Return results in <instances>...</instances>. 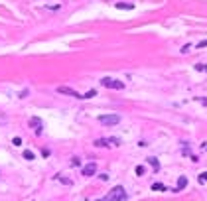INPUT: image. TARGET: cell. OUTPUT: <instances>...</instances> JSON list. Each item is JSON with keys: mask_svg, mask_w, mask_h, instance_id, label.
Listing matches in <instances>:
<instances>
[{"mask_svg": "<svg viewBox=\"0 0 207 201\" xmlns=\"http://www.w3.org/2000/svg\"><path fill=\"white\" fill-rule=\"evenodd\" d=\"M124 199H126V191H124V187L122 185H114L105 197L97 199V201H124Z\"/></svg>", "mask_w": 207, "mask_h": 201, "instance_id": "1", "label": "cell"}, {"mask_svg": "<svg viewBox=\"0 0 207 201\" xmlns=\"http://www.w3.org/2000/svg\"><path fill=\"white\" fill-rule=\"evenodd\" d=\"M99 122H101L103 126H114V124L121 122V116L118 115H101L99 116Z\"/></svg>", "mask_w": 207, "mask_h": 201, "instance_id": "2", "label": "cell"}, {"mask_svg": "<svg viewBox=\"0 0 207 201\" xmlns=\"http://www.w3.org/2000/svg\"><path fill=\"white\" fill-rule=\"evenodd\" d=\"M101 83H103V87H107V89H124V83L122 81H118V79H111V77H105V79H101Z\"/></svg>", "mask_w": 207, "mask_h": 201, "instance_id": "3", "label": "cell"}, {"mask_svg": "<svg viewBox=\"0 0 207 201\" xmlns=\"http://www.w3.org/2000/svg\"><path fill=\"white\" fill-rule=\"evenodd\" d=\"M121 144V140L118 138H99V140H95V146H118Z\"/></svg>", "mask_w": 207, "mask_h": 201, "instance_id": "4", "label": "cell"}, {"mask_svg": "<svg viewBox=\"0 0 207 201\" xmlns=\"http://www.w3.org/2000/svg\"><path fill=\"white\" fill-rule=\"evenodd\" d=\"M57 93H61V95H69V97H75V99H83V95H79L77 91H73L71 87H57Z\"/></svg>", "mask_w": 207, "mask_h": 201, "instance_id": "5", "label": "cell"}, {"mask_svg": "<svg viewBox=\"0 0 207 201\" xmlns=\"http://www.w3.org/2000/svg\"><path fill=\"white\" fill-rule=\"evenodd\" d=\"M30 126L36 130V134H41V126H44V124H41V120L38 118V116H32L30 118Z\"/></svg>", "mask_w": 207, "mask_h": 201, "instance_id": "6", "label": "cell"}, {"mask_svg": "<svg viewBox=\"0 0 207 201\" xmlns=\"http://www.w3.org/2000/svg\"><path fill=\"white\" fill-rule=\"evenodd\" d=\"M95 171H97V164H95V162H91V164H87L85 168H83V175H85V178L95 175Z\"/></svg>", "mask_w": 207, "mask_h": 201, "instance_id": "7", "label": "cell"}, {"mask_svg": "<svg viewBox=\"0 0 207 201\" xmlns=\"http://www.w3.org/2000/svg\"><path fill=\"white\" fill-rule=\"evenodd\" d=\"M185 185H188V178H185V175H180V179H177V185H176V189H174V191H181Z\"/></svg>", "mask_w": 207, "mask_h": 201, "instance_id": "8", "label": "cell"}, {"mask_svg": "<svg viewBox=\"0 0 207 201\" xmlns=\"http://www.w3.org/2000/svg\"><path fill=\"white\" fill-rule=\"evenodd\" d=\"M146 160H148V164H150V166H154V170L158 171V168H160V162H158V158L150 156V158H146Z\"/></svg>", "mask_w": 207, "mask_h": 201, "instance_id": "9", "label": "cell"}, {"mask_svg": "<svg viewBox=\"0 0 207 201\" xmlns=\"http://www.w3.org/2000/svg\"><path fill=\"white\" fill-rule=\"evenodd\" d=\"M152 189H154V191H164L166 185H164V183H152Z\"/></svg>", "mask_w": 207, "mask_h": 201, "instance_id": "10", "label": "cell"}, {"mask_svg": "<svg viewBox=\"0 0 207 201\" xmlns=\"http://www.w3.org/2000/svg\"><path fill=\"white\" fill-rule=\"evenodd\" d=\"M117 8L118 10H132L134 6H132V4H117Z\"/></svg>", "mask_w": 207, "mask_h": 201, "instance_id": "11", "label": "cell"}, {"mask_svg": "<svg viewBox=\"0 0 207 201\" xmlns=\"http://www.w3.org/2000/svg\"><path fill=\"white\" fill-rule=\"evenodd\" d=\"M146 174V168L144 166H136V175H144Z\"/></svg>", "mask_w": 207, "mask_h": 201, "instance_id": "12", "label": "cell"}, {"mask_svg": "<svg viewBox=\"0 0 207 201\" xmlns=\"http://www.w3.org/2000/svg\"><path fill=\"white\" fill-rule=\"evenodd\" d=\"M24 158H26V160H34V152H30V150H24Z\"/></svg>", "mask_w": 207, "mask_h": 201, "instance_id": "13", "label": "cell"}, {"mask_svg": "<svg viewBox=\"0 0 207 201\" xmlns=\"http://www.w3.org/2000/svg\"><path fill=\"white\" fill-rule=\"evenodd\" d=\"M95 95H97V91H95V89H91L87 95H83V99H91V97H95Z\"/></svg>", "mask_w": 207, "mask_h": 201, "instance_id": "14", "label": "cell"}, {"mask_svg": "<svg viewBox=\"0 0 207 201\" xmlns=\"http://www.w3.org/2000/svg\"><path fill=\"white\" fill-rule=\"evenodd\" d=\"M195 69H197V71H205V73H207V65H205V63H197Z\"/></svg>", "mask_w": 207, "mask_h": 201, "instance_id": "15", "label": "cell"}, {"mask_svg": "<svg viewBox=\"0 0 207 201\" xmlns=\"http://www.w3.org/2000/svg\"><path fill=\"white\" fill-rule=\"evenodd\" d=\"M199 182L203 183V182H207V171H203V174H199Z\"/></svg>", "mask_w": 207, "mask_h": 201, "instance_id": "16", "label": "cell"}, {"mask_svg": "<svg viewBox=\"0 0 207 201\" xmlns=\"http://www.w3.org/2000/svg\"><path fill=\"white\" fill-rule=\"evenodd\" d=\"M12 144H14V146H20V144H22V138H18V136H16L14 140H12Z\"/></svg>", "mask_w": 207, "mask_h": 201, "instance_id": "17", "label": "cell"}, {"mask_svg": "<svg viewBox=\"0 0 207 201\" xmlns=\"http://www.w3.org/2000/svg\"><path fill=\"white\" fill-rule=\"evenodd\" d=\"M189 49H191V44H188V45H184V48H181V53H188Z\"/></svg>", "mask_w": 207, "mask_h": 201, "instance_id": "18", "label": "cell"}, {"mask_svg": "<svg viewBox=\"0 0 207 201\" xmlns=\"http://www.w3.org/2000/svg\"><path fill=\"white\" fill-rule=\"evenodd\" d=\"M79 164H81L79 158H73V160H71V166H79Z\"/></svg>", "mask_w": 207, "mask_h": 201, "instance_id": "19", "label": "cell"}, {"mask_svg": "<svg viewBox=\"0 0 207 201\" xmlns=\"http://www.w3.org/2000/svg\"><path fill=\"white\" fill-rule=\"evenodd\" d=\"M197 48H207V40H203V41H199V44H197Z\"/></svg>", "mask_w": 207, "mask_h": 201, "instance_id": "20", "label": "cell"}, {"mask_svg": "<svg viewBox=\"0 0 207 201\" xmlns=\"http://www.w3.org/2000/svg\"><path fill=\"white\" fill-rule=\"evenodd\" d=\"M4 122H6V116H4V115H0V124H4Z\"/></svg>", "mask_w": 207, "mask_h": 201, "instance_id": "21", "label": "cell"}]
</instances>
